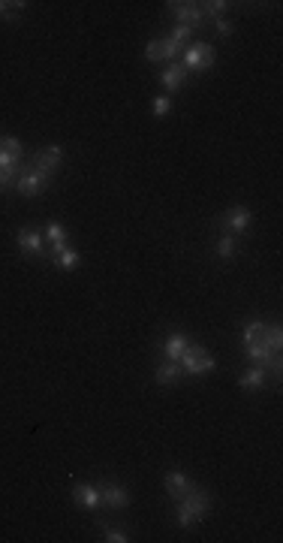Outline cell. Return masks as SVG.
Instances as JSON below:
<instances>
[{
  "mask_svg": "<svg viewBox=\"0 0 283 543\" xmlns=\"http://www.w3.org/2000/svg\"><path fill=\"white\" fill-rule=\"evenodd\" d=\"M208 510H211V495L205 489L193 486L184 498L175 501V522L181 528H193L208 516Z\"/></svg>",
  "mask_w": 283,
  "mask_h": 543,
  "instance_id": "1",
  "label": "cell"
},
{
  "mask_svg": "<svg viewBox=\"0 0 283 543\" xmlns=\"http://www.w3.org/2000/svg\"><path fill=\"white\" fill-rule=\"evenodd\" d=\"M48 185H52V175H48L46 169H39L36 163H30V160L25 157L22 169H18V181H15L18 194H22V196H39Z\"/></svg>",
  "mask_w": 283,
  "mask_h": 543,
  "instance_id": "2",
  "label": "cell"
},
{
  "mask_svg": "<svg viewBox=\"0 0 283 543\" xmlns=\"http://www.w3.org/2000/svg\"><path fill=\"white\" fill-rule=\"evenodd\" d=\"M178 362H181V368H184L187 375H196V377L214 371V366H217V359L211 356V350L205 344H187V350L181 354Z\"/></svg>",
  "mask_w": 283,
  "mask_h": 543,
  "instance_id": "3",
  "label": "cell"
},
{
  "mask_svg": "<svg viewBox=\"0 0 283 543\" xmlns=\"http://www.w3.org/2000/svg\"><path fill=\"white\" fill-rule=\"evenodd\" d=\"M181 55H184L181 64L187 67V73H190V69H193V73H205V69L214 67V46L202 43V39H199V43H187Z\"/></svg>",
  "mask_w": 283,
  "mask_h": 543,
  "instance_id": "4",
  "label": "cell"
},
{
  "mask_svg": "<svg viewBox=\"0 0 283 543\" xmlns=\"http://www.w3.org/2000/svg\"><path fill=\"white\" fill-rule=\"evenodd\" d=\"M97 489H99V504L106 510H124L130 507V489L120 486L115 480H97Z\"/></svg>",
  "mask_w": 283,
  "mask_h": 543,
  "instance_id": "5",
  "label": "cell"
},
{
  "mask_svg": "<svg viewBox=\"0 0 283 543\" xmlns=\"http://www.w3.org/2000/svg\"><path fill=\"white\" fill-rule=\"evenodd\" d=\"M250 224H254V215H250V208H244V206H235V208H229V211H223V215L217 217V227H223L229 236L247 233Z\"/></svg>",
  "mask_w": 283,
  "mask_h": 543,
  "instance_id": "6",
  "label": "cell"
},
{
  "mask_svg": "<svg viewBox=\"0 0 283 543\" xmlns=\"http://www.w3.org/2000/svg\"><path fill=\"white\" fill-rule=\"evenodd\" d=\"M27 160H30V163H36L39 169H46L48 175H55L60 169V163H64V148H60V145H46V148L34 151V154H27Z\"/></svg>",
  "mask_w": 283,
  "mask_h": 543,
  "instance_id": "7",
  "label": "cell"
},
{
  "mask_svg": "<svg viewBox=\"0 0 283 543\" xmlns=\"http://www.w3.org/2000/svg\"><path fill=\"white\" fill-rule=\"evenodd\" d=\"M18 248H22V254L25 257H48V250H46V236L39 233V229H18Z\"/></svg>",
  "mask_w": 283,
  "mask_h": 543,
  "instance_id": "8",
  "label": "cell"
},
{
  "mask_svg": "<svg viewBox=\"0 0 283 543\" xmlns=\"http://www.w3.org/2000/svg\"><path fill=\"white\" fill-rule=\"evenodd\" d=\"M169 6V13L178 18V25H187V27H199L202 22H205V15H202V9L196 6V4H184V0H172V4H166Z\"/></svg>",
  "mask_w": 283,
  "mask_h": 543,
  "instance_id": "9",
  "label": "cell"
},
{
  "mask_svg": "<svg viewBox=\"0 0 283 543\" xmlns=\"http://www.w3.org/2000/svg\"><path fill=\"white\" fill-rule=\"evenodd\" d=\"M181 52H184V46H178V43H172V39H151V43L145 46V58L148 60H175Z\"/></svg>",
  "mask_w": 283,
  "mask_h": 543,
  "instance_id": "10",
  "label": "cell"
},
{
  "mask_svg": "<svg viewBox=\"0 0 283 543\" xmlns=\"http://www.w3.org/2000/svg\"><path fill=\"white\" fill-rule=\"evenodd\" d=\"M73 501L82 510H97V507H103L99 504V489H97V483H73Z\"/></svg>",
  "mask_w": 283,
  "mask_h": 543,
  "instance_id": "11",
  "label": "cell"
},
{
  "mask_svg": "<svg viewBox=\"0 0 283 543\" xmlns=\"http://www.w3.org/2000/svg\"><path fill=\"white\" fill-rule=\"evenodd\" d=\"M163 486H166V495L172 501H181L190 489H193V480H190L187 474H181V471H169V474L163 477Z\"/></svg>",
  "mask_w": 283,
  "mask_h": 543,
  "instance_id": "12",
  "label": "cell"
},
{
  "mask_svg": "<svg viewBox=\"0 0 283 543\" xmlns=\"http://www.w3.org/2000/svg\"><path fill=\"white\" fill-rule=\"evenodd\" d=\"M43 236L48 239V257H57L60 250H67V248H69V233L57 224V220H48V227H46V233H43Z\"/></svg>",
  "mask_w": 283,
  "mask_h": 543,
  "instance_id": "13",
  "label": "cell"
},
{
  "mask_svg": "<svg viewBox=\"0 0 283 543\" xmlns=\"http://www.w3.org/2000/svg\"><path fill=\"white\" fill-rule=\"evenodd\" d=\"M184 82H187V67L181 64V60H169V67L160 73V85L166 90H178Z\"/></svg>",
  "mask_w": 283,
  "mask_h": 543,
  "instance_id": "14",
  "label": "cell"
},
{
  "mask_svg": "<svg viewBox=\"0 0 283 543\" xmlns=\"http://www.w3.org/2000/svg\"><path fill=\"white\" fill-rule=\"evenodd\" d=\"M181 375H184V368H181L178 359H163L157 366V371H154V380L160 387H172V384H178V380H181Z\"/></svg>",
  "mask_w": 283,
  "mask_h": 543,
  "instance_id": "15",
  "label": "cell"
},
{
  "mask_svg": "<svg viewBox=\"0 0 283 543\" xmlns=\"http://www.w3.org/2000/svg\"><path fill=\"white\" fill-rule=\"evenodd\" d=\"M187 344H190V338L184 335V332H172V335L163 341V359H181Z\"/></svg>",
  "mask_w": 283,
  "mask_h": 543,
  "instance_id": "16",
  "label": "cell"
},
{
  "mask_svg": "<svg viewBox=\"0 0 283 543\" xmlns=\"http://www.w3.org/2000/svg\"><path fill=\"white\" fill-rule=\"evenodd\" d=\"M244 354H247V359L254 362V366L268 371V362H271V354H275V350H271L265 341H256V344H244Z\"/></svg>",
  "mask_w": 283,
  "mask_h": 543,
  "instance_id": "17",
  "label": "cell"
},
{
  "mask_svg": "<svg viewBox=\"0 0 283 543\" xmlns=\"http://www.w3.org/2000/svg\"><path fill=\"white\" fill-rule=\"evenodd\" d=\"M52 266L64 269V272H73V269L82 266V254H78L76 248H67V250H60L57 257H52Z\"/></svg>",
  "mask_w": 283,
  "mask_h": 543,
  "instance_id": "18",
  "label": "cell"
},
{
  "mask_svg": "<svg viewBox=\"0 0 283 543\" xmlns=\"http://www.w3.org/2000/svg\"><path fill=\"white\" fill-rule=\"evenodd\" d=\"M265 375H268L265 368L254 366L250 371H244V375L238 377V387H241V389H262V387H265Z\"/></svg>",
  "mask_w": 283,
  "mask_h": 543,
  "instance_id": "19",
  "label": "cell"
},
{
  "mask_svg": "<svg viewBox=\"0 0 283 543\" xmlns=\"http://www.w3.org/2000/svg\"><path fill=\"white\" fill-rule=\"evenodd\" d=\"M265 323L262 320H250V323L244 326V332H241V341L244 344H256V341H265Z\"/></svg>",
  "mask_w": 283,
  "mask_h": 543,
  "instance_id": "20",
  "label": "cell"
},
{
  "mask_svg": "<svg viewBox=\"0 0 283 543\" xmlns=\"http://www.w3.org/2000/svg\"><path fill=\"white\" fill-rule=\"evenodd\" d=\"M214 250H217V257H220V260H232V257H235V250H238V239H235V236H229V233H226V236H220Z\"/></svg>",
  "mask_w": 283,
  "mask_h": 543,
  "instance_id": "21",
  "label": "cell"
},
{
  "mask_svg": "<svg viewBox=\"0 0 283 543\" xmlns=\"http://www.w3.org/2000/svg\"><path fill=\"white\" fill-rule=\"evenodd\" d=\"M196 6L202 9V15H205V18H220L229 9L226 0H205V4H196Z\"/></svg>",
  "mask_w": 283,
  "mask_h": 543,
  "instance_id": "22",
  "label": "cell"
},
{
  "mask_svg": "<svg viewBox=\"0 0 283 543\" xmlns=\"http://www.w3.org/2000/svg\"><path fill=\"white\" fill-rule=\"evenodd\" d=\"M265 344H268L271 350H280V347H283V329H280V323H271V326L265 329Z\"/></svg>",
  "mask_w": 283,
  "mask_h": 543,
  "instance_id": "23",
  "label": "cell"
},
{
  "mask_svg": "<svg viewBox=\"0 0 283 543\" xmlns=\"http://www.w3.org/2000/svg\"><path fill=\"white\" fill-rule=\"evenodd\" d=\"M99 528H103V535L109 543H127V531L124 528H115V525H109V522H99Z\"/></svg>",
  "mask_w": 283,
  "mask_h": 543,
  "instance_id": "24",
  "label": "cell"
},
{
  "mask_svg": "<svg viewBox=\"0 0 283 543\" xmlns=\"http://www.w3.org/2000/svg\"><path fill=\"white\" fill-rule=\"evenodd\" d=\"M0 151H6V154H18V157H25V145L18 142L15 136H0Z\"/></svg>",
  "mask_w": 283,
  "mask_h": 543,
  "instance_id": "25",
  "label": "cell"
},
{
  "mask_svg": "<svg viewBox=\"0 0 283 543\" xmlns=\"http://www.w3.org/2000/svg\"><path fill=\"white\" fill-rule=\"evenodd\" d=\"M190 34H193V27H187V25H175L172 27V43H178V46H187L190 43Z\"/></svg>",
  "mask_w": 283,
  "mask_h": 543,
  "instance_id": "26",
  "label": "cell"
},
{
  "mask_svg": "<svg viewBox=\"0 0 283 543\" xmlns=\"http://www.w3.org/2000/svg\"><path fill=\"white\" fill-rule=\"evenodd\" d=\"M151 109H154V115H157V118L169 115V112H172V97H166V94H163V97H157V100H154V106H151Z\"/></svg>",
  "mask_w": 283,
  "mask_h": 543,
  "instance_id": "27",
  "label": "cell"
},
{
  "mask_svg": "<svg viewBox=\"0 0 283 543\" xmlns=\"http://www.w3.org/2000/svg\"><path fill=\"white\" fill-rule=\"evenodd\" d=\"M214 30H217V34L223 36V39H229V36H232V25L226 22V18H214Z\"/></svg>",
  "mask_w": 283,
  "mask_h": 543,
  "instance_id": "28",
  "label": "cell"
},
{
  "mask_svg": "<svg viewBox=\"0 0 283 543\" xmlns=\"http://www.w3.org/2000/svg\"><path fill=\"white\" fill-rule=\"evenodd\" d=\"M6 9H9V4H6V0H0V15H4Z\"/></svg>",
  "mask_w": 283,
  "mask_h": 543,
  "instance_id": "29",
  "label": "cell"
},
{
  "mask_svg": "<svg viewBox=\"0 0 283 543\" xmlns=\"http://www.w3.org/2000/svg\"><path fill=\"white\" fill-rule=\"evenodd\" d=\"M0 194H4V187H0Z\"/></svg>",
  "mask_w": 283,
  "mask_h": 543,
  "instance_id": "30",
  "label": "cell"
}]
</instances>
